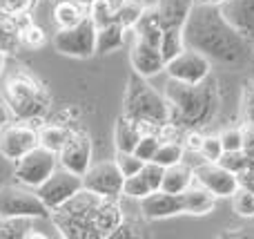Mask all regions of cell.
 Here are the masks:
<instances>
[{
	"mask_svg": "<svg viewBox=\"0 0 254 239\" xmlns=\"http://www.w3.org/2000/svg\"><path fill=\"white\" fill-rule=\"evenodd\" d=\"M183 45L196 49L221 65H243L250 56V40L223 18L219 4L194 2L188 20L181 27Z\"/></svg>",
	"mask_w": 254,
	"mask_h": 239,
	"instance_id": "obj_1",
	"label": "cell"
},
{
	"mask_svg": "<svg viewBox=\"0 0 254 239\" xmlns=\"http://www.w3.org/2000/svg\"><path fill=\"white\" fill-rule=\"evenodd\" d=\"M165 98L170 103V123L183 128H201L216 112V89L214 85L203 83H181L167 79Z\"/></svg>",
	"mask_w": 254,
	"mask_h": 239,
	"instance_id": "obj_2",
	"label": "cell"
},
{
	"mask_svg": "<svg viewBox=\"0 0 254 239\" xmlns=\"http://www.w3.org/2000/svg\"><path fill=\"white\" fill-rule=\"evenodd\" d=\"M123 105V114L136 121L140 128L143 125H156V128L170 125V103L165 94H158L147 83V79L138 76L136 72L129 76Z\"/></svg>",
	"mask_w": 254,
	"mask_h": 239,
	"instance_id": "obj_3",
	"label": "cell"
},
{
	"mask_svg": "<svg viewBox=\"0 0 254 239\" xmlns=\"http://www.w3.org/2000/svg\"><path fill=\"white\" fill-rule=\"evenodd\" d=\"M7 107L18 119H38L47 110V96L38 80L27 72H16L4 80Z\"/></svg>",
	"mask_w": 254,
	"mask_h": 239,
	"instance_id": "obj_4",
	"label": "cell"
},
{
	"mask_svg": "<svg viewBox=\"0 0 254 239\" xmlns=\"http://www.w3.org/2000/svg\"><path fill=\"white\" fill-rule=\"evenodd\" d=\"M54 47L63 56L89 58L96 54V25L92 18H83L78 25L58 29L54 36Z\"/></svg>",
	"mask_w": 254,
	"mask_h": 239,
	"instance_id": "obj_5",
	"label": "cell"
},
{
	"mask_svg": "<svg viewBox=\"0 0 254 239\" xmlns=\"http://www.w3.org/2000/svg\"><path fill=\"white\" fill-rule=\"evenodd\" d=\"M49 208L40 201L36 190L27 186H4L0 188V217H29L43 219Z\"/></svg>",
	"mask_w": 254,
	"mask_h": 239,
	"instance_id": "obj_6",
	"label": "cell"
},
{
	"mask_svg": "<svg viewBox=\"0 0 254 239\" xmlns=\"http://www.w3.org/2000/svg\"><path fill=\"white\" fill-rule=\"evenodd\" d=\"M13 163H16L13 174H16L18 181H20L22 186L36 190V188L58 168V155L43 146H36L34 150L22 155L20 159L13 161Z\"/></svg>",
	"mask_w": 254,
	"mask_h": 239,
	"instance_id": "obj_7",
	"label": "cell"
},
{
	"mask_svg": "<svg viewBox=\"0 0 254 239\" xmlns=\"http://www.w3.org/2000/svg\"><path fill=\"white\" fill-rule=\"evenodd\" d=\"M78 190H83V177L58 165V168L36 188V195L40 197V201H43L49 208V213H52V210L61 208L65 201H69Z\"/></svg>",
	"mask_w": 254,
	"mask_h": 239,
	"instance_id": "obj_8",
	"label": "cell"
},
{
	"mask_svg": "<svg viewBox=\"0 0 254 239\" xmlns=\"http://www.w3.org/2000/svg\"><path fill=\"white\" fill-rule=\"evenodd\" d=\"M123 172L119 170L116 161H98L87 168V172L83 174V188L98 197L105 199H116L119 195H123Z\"/></svg>",
	"mask_w": 254,
	"mask_h": 239,
	"instance_id": "obj_9",
	"label": "cell"
},
{
	"mask_svg": "<svg viewBox=\"0 0 254 239\" xmlns=\"http://www.w3.org/2000/svg\"><path fill=\"white\" fill-rule=\"evenodd\" d=\"M165 72L170 79L181 83H203L210 76V58L196 49L185 47L172 61L165 63Z\"/></svg>",
	"mask_w": 254,
	"mask_h": 239,
	"instance_id": "obj_10",
	"label": "cell"
},
{
	"mask_svg": "<svg viewBox=\"0 0 254 239\" xmlns=\"http://www.w3.org/2000/svg\"><path fill=\"white\" fill-rule=\"evenodd\" d=\"M194 181L198 186H203L205 190H210L216 199L219 197H232L239 190L237 174L223 168L219 161H205L203 165H198L194 170Z\"/></svg>",
	"mask_w": 254,
	"mask_h": 239,
	"instance_id": "obj_11",
	"label": "cell"
},
{
	"mask_svg": "<svg viewBox=\"0 0 254 239\" xmlns=\"http://www.w3.org/2000/svg\"><path fill=\"white\" fill-rule=\"evenodd\" d=\"M58 165L83 177L92 165V139L85 132H71L63 150L58 152Z\"/></svg>",
	"mask_w": 254,
	"mask_h": 239,
	"instance_id": "obj_12",
	"label": "cell"
},
{
	"mask_svg": "<svg viewBox=\"0 0 254 239\" xmlns=\"http://www.w3.org/2000/svg\"><path fill=\"white\" fill-rule=\"evenodd\" d=\"M38 146V132L31 125H11L0 128V155L9 161H18L22 155Z\"/></svg>",
	"mask_w": 254,
	"mask_h": 239,
	"instance_id": "obj_13",
	"label": "cell"
},
{
	"mask_svg": "<svg viewBox=\"0 0 254 239\" xmlns=\"http://www.w3.org/2000/svg\"><path fill=\"white\" fill-rule=\"evenodd\" d=\"M129 61L134 72L138 76H143V79H152V76L161 74L165 70V61L161 56V49L143 38H134L129 49Z\"/></svg>",
	"mask_w": 254,
	"mask_h": 239,
	"instance_id": "obj_14",
	"label": "cell"
},
{
	"mask_svg": "<svg viewBox=\"0 0 254 239\" xmlns=\"http://www.w3.org/2000/svg\"><path fill=\"white\" fill-rule=\"evenodd\" d=\"M140 201V210L147 219H167L174 215L185 213L183 210V197L174 195V192H165V190H154L149 195H145Z\"/></svg>",
	"mask_w": 254,
	"mask_h": 239,
	"instance_id": "obj_15",
	"label": "cell"
},
{
	"mask_svg": "<svg viewBox=\"0 0 254 239\" xmlns=\"http://www.w3.org/2000/svg\"><path fill=\"white\" fill-rule=\"evenodd\" d=\"M219 9L239 34L254 40V0H223Z\"/></svg>",
	"mask_w": 254,
	"mask_h": 239,
	"instance_id": "obj_16",
	"label": "cell"
},
{
	"mask_svg": "<svg viewBox=\"0 0 254 239\" xmlns=\"http://www.w3.org/2000/svg\"><path fill=\"white\" fill-rule=\"evenodd\" d=\"M154 7L165 29H181L192 11L194 0H158Z\"/></svg>",
	"mask_w": 254,
	"mask_h": 239,
	"instance_id": "obj_17",
	"label": "cell"
},
{
	"mask_svg": "<svg viewBox=\"0 0 254 239\" xmlns=\"http://www.w3.org/2000/svg\"><path fill=\"white\" fill-rule=\"evenodd\" d=\"M131 29L136 31V38H143V40H147V43H152V45H156L158 47V43H161V36H163V22H161V18H158V11H156V7H147L145 4V9L140 11V16H138V20L134 22V27Z\"/></svg>",
	"mask_w": 254,
	"mask_h": 239,
	"instance_id": "obj_18",
	"label": "cell"
},
{
	"mask_svg": "<svg viewBox=\"0 0 254 239\" xmlns=\"http://www.w3.org/2000/svg\"><path fill=\"white\" fill-rule=\"evenodd\" d=\"M192 181H194V170L190 168V165H183L179 161V163L167 165V168L163 170L161 190L181 195V192H185L190 186H192Z\"/></svg>",
	"mask_w": 254,
	"mask_h": 239,
	"instance_id": "obj_19",
	"label": "cell"
},
{
	"mask_svg": "<svg viewBox=\"0 0 254 239\" xmlns=\"http://www.w3.org/2000/svg\"><path fill=\"white\" fill-rule=\"evenodd\" d=\"M181 197H183V210L190 215H207L214 210L216 204V197L198 183L190 186L185 192H181Z\"/></svg>",
	"mask_w": 254,
	"mask_h": 239,
	"instance_id": "obj_20",
	"label": "cell"
},
{
	"mask_svg": "<svg viewBox=\"0 0 254 239\" xmlns=\"http://www.w3.org/2000/svg\"><path fill=\"white\" fill-rule=\"evenodd\" d=\"M125 31H127V27H123L116 20L107 22L103 27H96V54H110L114 49L123 47Z\"/></svg>",
	"mask_w": 254,
	"mask_h": 239,
	"instance_id": "obj_21",
	"label": "cell"
},
{
	"mask_svg": "<svg viewBox=\"0 0 254 239\" xmlns=\"http://www.w3.org/2000/svg\"><path fill=\"white\" fill-rule=\"evenodd\" d=\"M121 222H123V215H121L119 204H114V199H105V197H103L96 213H94V224H96L101 237H110V233L114 231Z\"/></svg>",
	"mask_w": 254,
	"mask_h": 239,
	"instance_id": "obj_22",
	"label": "cell"
},
{
	"mask_svg": "<svg viewBox=\"0 0 254 239\" xmlns=\"http://www.w3.org/2000/svg\"><path fill=\"white\" fill-rule=\"evenodd\" d=\"M140 134H143L140 125L136 123V121L127 119L125 114H121L119 121H116V132H114L116 152H134V148H136V143H138Z\"/></svg>",
	"mask_w": 254,
	"mask_h": 239,
	"instance_id": "obj_23",
	"label": "cell"
},
{
	"mask_svg": "<svg viewBox=\"0 0 254 239\" xmlns=\"http://www.w3.org/2000/svg\"><path fill=\"white\" fill-rule=\"evenodd\" d=\"M87 16H89L87 7L74 2V0H58L54 4V22L58 25V29H67V27L78 25Z\"/></svg>",
	"mask_w": 254,
	"mask_h": 239,
	"instance_id": "obj_24",
	"label": "cell"
},
{
	"mask_svg": "<svg viewBox=\"0 0 254 239\" xmlns=\"http://www.w3.org/2000/svg\"><path fill=\"white\" fill-rule=\"evenodd\" d=\"M22 18V16H20ZM20 18L0 11V52L16 54L20 47Z\"/></svg>",
	"mask_w": 254,
	"mask_h": 239,
	"instance_id": "obj_25",
	"label": "cell"
},
{
	"mask_svg": "<svg viewBox=\"0 0 254 239\" xmlns=\"http://www.w3.org/2000/svg\"><path fill=\"white\" fill-rule=\"evenodd\" d=\"M69 130L65 128V125H45L43 130H38V146L47 148V150L52 152H61L63 146L67 143V139H69Z\"/></svg>",
	"mask_w": 254,
	"mask_h": 239,
	"instance_id": "obj_26",
	"label": "cell"
},
{
	"mask_svg": "<svg viewBox=\"0 0 254 239\" xmlns=\"http://www.w3.org/2000/svg\"><path fill=\"white\" fill-rule=\"evenodd\" d=\"M121 4H123V0H94V2L87 7L89 18L94 20L96 27H103V25H107V22H114L116 11H119Z\"/></svg>",
	"mask_w": 254,
	"mask_h": 239,
	"instance_id": "obj_27",
	"label": "cell"
},
{
	"mask_svg": "<svg viewBox=\"0 0 254 239\" xmlns=\"http://www.w3.org/2000/svg\"><path fill=\"white\" fill-rule=\"evenodd\" d=\"M149 192H154V186H152V181L145 177L143 168H140L136 174H131V177H125V181H123V195L125 197H129V199H143V197L149 195Z\"/></svg>",
	"mask_w": 254,
	"mask_h": 239,
	"instance_id": "obj_28",
	"label": "cell"
},
{
	"mask_svg": "<svg viewBox=\"0 0 254 239\" xmlns=\"http://www.w3.org/2000/svg\"><path fill=\"white\" fill-rule=\"evenodd\" d=\"M31 231L29 217H0V239L27 237Z\"/></svg>",
	"mask_w": 254,
	"mask_h": 239,
	"instance_id": "obj_29",
	"label": "cell"
},
{
	"mask_svg": "<svg viewBox=\"0 0 254 239\" xmlns=\"http://www.w3.org/2000/svg\"><path fill=\"white\" fill-rule=\"evenodd\" d=\"M158 49H161L163 61H172L176 54H181L185 49L183 45V36H181V29H163L161 43H158Z\"/></svg>",
	"mask_w": 254,
	"mask_h": 239,
	"instance_id": "obj_30",
	"label": "cell"
},
{
	"mask_svg": "<svg viewBox=\"0 0 254 239\" xmlns=\"http://www.w3.org/2000/svg\"><path fill=\"white\" fill-rule=\"evenodd\" d=\"M183 152L185 148L181 146V143L176 141H161V146H158L156 155H154V163L163 165V168H167V165H174L179 163L181 159H183Z\"/></svg>",
	"mask_w": 254,
	"mask_h": 239,
	"instance_id": "obj_31",
	"label": "cell"
},
{
	"mask_svg": "<svg viewBox=\"0 0 254 239\" xmlns=\"http://www.w3.org/2000/svg\"><path fill=\"white\" fill-rule=\"evenodd\" d=\"M145 9V4L140 2V0H123V4L119 7V11H116V22H121L123 27H134V22L138 20L140 11Z\"/></svg>",
	"mask_w": 254,
	"mask_h": 239,
	"instance_id": "obj_32",
	"label": "cell"
},
{
	"mask_svg": "<svg viewBox=\"0 0 254 239\" xmlns=\"http://www.w3.org/2000/svg\"><path fill=\"white\" fill-rule=\"evenodd\" d=\"M161 141L163 139L158 137V134H140L138 143H136V148H134V155L143 161H152L158 146H161Z\"/></svg>",
	"mask_w": 254,
	"mask_h": 239,
	"instance_id": "obj_33",
	"label": "cell"
},
{
	"mask_svg": "<svg viewBox=\"0 0 254 239\" xmlns=\"http://www.w3.org/2000/svg\"><path fill=\"white\" fill-rule=\"evenodd\" d=\"M232 204H234L237 215H241V217H254V190L239 188L232 195Z\"/></svg>",
	"mask_w": 254,
	"mask_h": 239,
	"instance_id": "obj_34",
	"label": "cell"
},
{
	"mask_svg": "<svg viewBox=\"0 0 254 239\" xmlns=\"http://www.w3.org/2000/svg\"><path fill=\"white\" fill-rule=\"evenodd\" d=\"M22 18H20V45H27V47H40V45L45 43L43 29H40L38 25H34V22H29V20L25 22Z\"/></svg>",
	"mask_w": 254,
	"mask_h": 239,
	"instance_id": "obj_35",
	"label": "cell"
},
{
	"mask_svg": "<svg viewBox=\"0 0 254 239\" xmlns=\"http://www.w3.org/2000/svg\"><path fill=\"white\" fill-rule=\"evenodd\" d=\"M114 161H116V165H119V170L123 172V177H131V174H136L145 163H147V161L138 159L134 152H116Z\"/></svg>",
	"mask_w": 254,
	"mask_h": 239,
	"instance_id": "obj_36",
	"label": "cell"
},
{
	"mask_svg": "<svg viewBox=\"0 0 254 239\" xmlns=\"http://www.w3.org/2000/svg\"><path fill=\"white\" fill-rule=\"evenodd\" d=\"M250 159L252 157H248L243 150H232V152H223L221 159H219V163L223 165V168H228L230 172L237 174V172H241L248 163H250Z\"/></svg>",
	"mask_w": 254,
	"mask_h": 239,
	"instance_id": "obj_37",
	"label": "cell"
},
{
	"mask_svg": "<svg viewBox=\"0 0 254 239\" xmlns=\"http://www.w3.org/2000/svg\"><path fill=\"white\" fill-rule=\"evenodd\" d=\"M36 4V0H0V11L7 16H27L31 11V7Z\"/></svg>",
	"mask_w": 254,
	"mask_h": 239,
	"instance_id": "obj_38",
	"label": "cell"
},
{
	"mask_svg": "<svg viewBox=\"0 0 254 239\" xmlns=\"http://www.w3.org/2000/svg\"><path fill=\"white\" fill-rule=\"evenodd\" d=\"M223 152H232V150H243V130L241 128H228L219 134Z\"/></svg>",
	"mask_w": 254,
	"mask_h": 239,
	"instance_id": "obj_39",
	"label": "cell"
},
{
	"mask_svg": "<svg viewBox=\"0 0 254 239\" xmlns=\"http://www.w3.org/2000/svg\"><path fill=\"white\" fill-rule=\"evenodd\" d=\"M201 152L205 157V161H219L221 155H223V146H221V139L219 137H203L201 143Z\"/></svg>",
	"mask_w": 254,
	"mask_h": 239,
	"instance_id": "obj_40",
	"label": "cell"
},
{
	"mask_svg": "<svg viewBox=\"0 0 254 239\" xmlns=\"http://www.w3.org/2000/svg\"><path fill=\"white\" fill-rule=\"evenodd\" d=\"M237 179H239V188H248V190H254V159H250V163L237 172Z\"/></svg>",
	"mask_w": 254,
	"mask_h": 239,
	"instance_id": "obj_41",
	"label": "cell"
},
{
	"mask_svg": "<svg viewBox=\"0 0 254 239\" xmlns=\"http://www.w3.org/2000/svg\"><path fill=\"white\" fill-rule=\"evenodd\" d=\"M201 143H203V134L198 132L196 128H190L183 148H185V150H190V152H198V150H201Z\"/></svg>",
	"mask_w": 254,
	"mask_h": 239,
	"instance_id": "obj_42",
	"label": "cell"
},
{
	"mask_svg": "<svg viewBox=\"0 0 254 239\" xmlns=\"http://www.w3.org/2000/svg\"><path fill=\"white\" fill-rule=\"evenodd\" d=\"M243 152L254 159V123H248L243 128Z\"/></svg>",
	"mask_w": 254,
	"mask_h": 239,
	"instance_id": "obj_43",
	"label": "cell"
},
{
	"mask_svg": "<svg viewBox=\"0 0 254 239\" xmlns=\"http://www.w3.org/2000/svg\"><path fill=\"white\" fill-rule=\"evenodd\" d=\"M246 121L254 123V83L246 89Z\"/></svg>",
	"mask_w": 254,
	"mask_h": 239,
	"instance_id": "obj_44",
	"label": "cell"
},
{
	"mask_svg": "<svg viewBox=\"0 0 254 239\" xmlns=\"http://www.w3.org/2000/svg\"><path fill=\"white\" fill-rule=\"evenodd\" d=\"M7 123H9V107L7 103L0 101V128H4Z\"/></svg>",
	"mask_w": 254,
	"mask_h": 239,
	"instance_id": "obj_45",
	"label": "cell"
},
{
	"mask_svg": "<svg viewBox=\"0 0 254 239\" xmlns=\"http://www.w3.org/2000/svg\"><path fill=\"white\" fill-rule=\"evenodd\" d=\"M74 2L83 4V7H89V4H92V2H94V0H74Z\"/></svg>",
	"mask_w": 254,
	"mask_h": 239,
	"instance_id": "obj_46",
	"label": "cell"
},
{
	"mask_svg": "<svg viewBox=\"0 0 254 239\" xmlns=\"http://www.w3.org/2000/svg\"><path fill=\"white\" fill-rule=\"evenodd\" d=\"M2 70H4V54L0 52V74H2Z\"/></svg>",
	"mask_w": 254,
	"mask_h": 239,
	"instance_id": "obj_47",
	"label": "cell"
},
{
	"mask_svg": "<svg viewBox=\"0 0 254 239\" xmlns=\"http://www.w3.org/2000/svg\"><path fill=\"white\" fill-rule=\"evenodd\" d=\"M205 2H214V4H219V2H223V0H205Z\"/></svg>",
	"mask_w": 254,
	"mask_h": 239,
	"instance_id": "obj_48",
	"label": "cell"
}]
</instances>
